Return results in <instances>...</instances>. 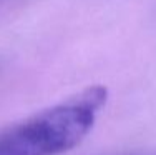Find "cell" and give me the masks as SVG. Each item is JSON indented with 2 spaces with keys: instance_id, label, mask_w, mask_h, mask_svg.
I'll return each instance as SVG.
<instances>
[{
  "instance_id": "obj_1",
  "label": "cell",
  "mask_w": 156,
  "mask_h": 155,
  "mask_svg": "<svg viewBox=\"0 0 156 155\" xmlns=\"http://www.w3.org/2000/svg\"><path fill=\"white\" fill-rule=\"evenodd\" d=\"M106 95L105 87H90L2 130L0 155H60L72 150L93 128Z\"/></svg>"
}]
</instances>
